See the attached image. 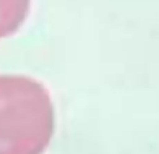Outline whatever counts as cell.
Instances as JSON below:
<instances>
[{
    "label": "cell",
    "mask_w": 159,
    "mask_h": 154,
    "mask_svg": "<svg viewBox=\"0 0 159 154\" xmlns=\"http://www.w3.org/2000/svg\"><path fill=\"white\" fill-rule=\"evenodd\" d=\"M31 0H0V39L20 30L27 20Z\"/></svg>",
    "instance_id": "2"
},
{
    "label": "cell",
    "mask_w": 159,
    "mask_h": 154,
    "mask_svg": "<svg viewBox=\"0 0 159 154\" xmlns=\"http://www.w3.org/2000/svg\"><path fill=\"white\" fill-rule=\"evenodd\" d=\"M55 126V105L42 83L0 76V154H43Z\"/></svg>",
    "instance_id": "1"
}]
</instances>
